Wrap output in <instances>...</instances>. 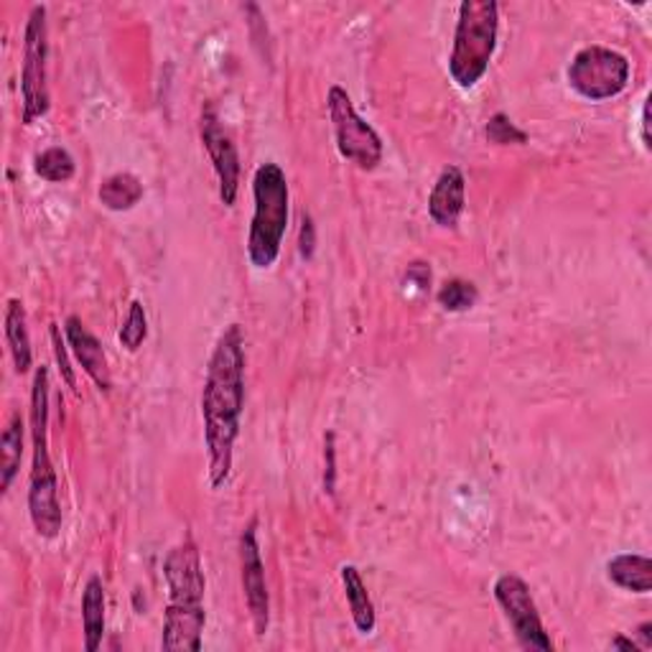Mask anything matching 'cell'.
<instances>
[{
    "label": "cell",
    "mask_w": 652,
    "mask_h": 652,
    "mask_svg": "<svg viewBox=\"0 0 652 652\" xmlns=\"http://www.w3.org/2000/svg\"><path fill=\"white\" fill-rule=\"evenodd\" d=\"M245 408V336L240 324H230L209 354L201 421L209 462V485L224 487L235 462V441Z\"/></svg>",
    "instance_id": "1"
},
{
    "label": "cell",
    "mask_w": 652,
    "mask_h": 652,
    "mask_svg": "<svg viewBox=\"0 0 652 652\" xmlns=\"http://www.w3.org/2000/svg\"><path fill=\"white\" fill-rule=\"evenodd\" d=\"M164 578L168 586V604L161 648L172 652H199L201 634L207 627V578L205 566H201V553L191 538L166 553Z\"/></svg>",
    "instance_id": "2"
},
{
    "label": "cell",
    "mask_w": 652,
    "mask_h": 652,
    "mask_svg": "<svg viewBox=\"0 0 652 652\" xmlns=\"http://www.w3.org/2000/svg\"><path fill=\"white\" fill-rule=\"evenodd\" d=\"M31 439H34V464L29 482V515L38 538L59 535L64 515L59 505V479H56L49 454V369L38 367L31 388Z\"/></svg>",
    "instance_id": "3"
},
{
    "label": "cell",
    "mask_w": 652,
    "mask_h": 652,
    "mask_svg": "<svg viewBox=\"0 0 652 652\" xmlns=\"http://www.w3.org/2000/svg\"><path fill=\"white\" fill-rule=\"evenodd\" d=\"M253 201L255 212L247 232V261L253 268L268 270L276 265L288 230V189L286 172L276 161H265L253 174Z\"/></svg>",
    "instance_id": "4"
},
{
    "label": "cell",
    "mask_w": 652,
    "mask_h": 652,
    "mask_svg": "<svg viewBox=\"0 0 652 652\" xmlns=\"http://www.w3.org/2000/svg\"><path fill=\"white\" fill-rule=\"evenodd\" d=\"M500 36V5L495 0H464L458 5L449 77L458 90H474L487 75Z\"/></svg>",
    "instance_id": "5"
},
{
    "label": "cell",
    "mask_w": 652,
    "mask_h": 652,
    "mask_svg": "<svg viewBox=\"0 0 652 652\" xmlns=\"http://www.w3.org/2000/svg\"><path fill=\"white\" fill-rule=\"evenodd\" d=\"M327 108L334 125V139L340 156L362 168V172H375L383 161V139L377 135L375 128L354 110L347 90L340 85L329 87Z\"/></svg>",
    "instance_id": "6"
},
{
    "label": "cell",
    "mask_w": 652,
    "mask_h": 652,
    "mask_svg": "<svg viewBox=\"0 0 652 652\" xmlns=\"http://www.w3.org/2000/svg\"><path fill=\"white\" fill-rule=\"evenodd\" d=\"M630 59L607 46H586L568 64V85L584 100L604 102L617 98L630 82Z\"/></svg>",
    "instance_id": "7"
},
{
    "label": "cell",
    "mask_w": 652,
    "mask_h": 652,
    "mask_svg": "<svg viewBox=\"0 0 652 652\" xmlns=\"http://www.w3.org/2000/svg\"><path fill=\"white\" fill-rule=\"evenodd\" d=\"M49 31H46V8L34 5L29 13L26 34H23V69H21V104L23 123L34 125L49 112Z\"/></svg>",
    "instance_id": "8"
},
{
    "label": "cell",
    "mask_w": 652,
    "mask_h": 652,
    "mask_svg": "<svg viewBox=\"0 0 652 652\" xmlns=\"http://www.w3.org/2000/svg\"><path fill=\"white\" fill-rule=\"evenodd\" d=\"M495 599L505 611L507 622H510L515 638H518L522 648L541 652L553 650V642L549 632H545L541 615H538L535 599L530 594L526 578H520L518 574H502L495 582Z\"/></svg>",
    "instance_id": "9"
},
{
    "label": "cell",
    "mask_w": 652,
    "mask_h": 652,
    "mask_svg": "<svg viewBox=\"0 0 652 652\" xmlns=\"http://www.w3.org/2000/svg\"><path fill=\"white\" fill-rule=\"evenodd\" d=\"M240 576H243L245 604L251 611L253 630L257 638H263L270 627V594L265 584V566L261 545H257V520L247 522L243 535H240Z\"/></svg>",
    "instance_id": "10"
},
{
    "label": "cell",
    "mask_w": 652,
    "mask_h": 652,
    "mask_svg": "<svg viewBox=\"0 0 652 652\" xmlns=\"http://www.w3.org/2000/svg\"><path fill=\"white\" fill-rule=\"evenodd\" d=\"M201 143L212 161L217 181H220V199L224 207H235L240 191V156L230 133L224 131L212 104L201 112Z\"/></svg>",
    "instance_id": "11"
},
{
    "label": "cell",
    "mask_w": 652,
    "mask_h": 652,
    "mask_svg": "<svg viewBox=\"0 0 652 652\" xmlns=\"http://www.w3.org/2000/svg\"><path fill=\"white\" fill-rule=\"evenodd\" d=\"M64 336H67V344L71 354H75V360L82 365L85 373L92 377V383L98 385L102 393H110L112 375L108 365V354H104L98 336L82 324L79 317H69L64 321Z\"/></svg>",
    "instance_id": "12"
},
{
    "label": "cell",
    "mask_w": 652,
    "mask_h": 652,
    "mask_svg": "<svg viewBox=\"0 0 652 652\" xmlns=\"http://www.w3.org/2000/svg\"><path fill=\"white\" fill-rule=\"evenodd\" d=\"M466 205V179L464 172L458 166H446L439 174L436 184H433L429 195V217L433 224L444 230H454L458 220H462Z\"/></svg>",
    "instance_id": "13"
},
{
    "label": "cell",
    "mask_w": 652,
    "mask_h": 652,
    "mask_svg": "<svg viewBox=\"0 0 652 652\" xmlns=\"http://www.w3.org/2000/svg\"><path fill=\"white\" fill-rule=\"evenodd\" d=\"M607 578L619 589L632 594H650L652 589V561L648 555L619 553L607 561Z\"/></svg>",
    "instance_id": "14"
},
{
    "label": "cell",
    "mask_w": 652,
    "mask_h": 652,
    "mask_svg": "<svg viewBox=\"0 0 652 652\" xmlns=\"http://www.w3.org/2000/svg\"><path fill=\"white\" fill-rule=\"evenodd\" d=\"M5 342L11 350L13 367L19 375H26L34 362V352H31V336L26 327V309L19 299H8L5 306Z\"/></svg>",
    "instance_id": "15"
},
{
    "label": "cell",
    "mask_w": 652,
    "mask_h": 652,
    "mask_svg": "<svg viewBox=\"0 0 652 652\" xmlns=\"http://www.w3.org/2000/svg\"><path fill=\"white\" fill-rule=\"evenodd\" d=\"M104 584L100 576H90L82 592V627H85V650H100L104 638Z\"/></svg>",
    "instance_id": "16"
},
{
    "label": "cell",
    "mask_w": 652,
    "mask_h": 652,
    "mask_svg": "<svg viewBox=\"0 0 652 652\" xmlns=\"http://www.w3.org/2000/svg\"><path fill=\"white\" fill-rule=\"evenodd\" d=\"M342 584H344V594H347V604H350L354 627H357L362 634H373L377 617H375L373 599H369V594H367V586H365V582H362L360 568L352 566V563L342 566Z\"/></svg>",
    "instance_id": "17"
},
{
    "label": "cell",
    "mask_w": 652,
    "mask_h": 652,
    "mask_svg": "<svg viewBox=\"0 0 652 652\" xmlns=\"http://www.w3.org/2000/svg\"><path fill=\"white\" fill-rule=\"evenodd\" d=\"M98 197L100 205L110 209V212H128V209H133L143 199V184L139 176L128 172L112 174L100 184Z\"/></svg>",
    "instance_id": "18"
},
{
    "label": "cell",
    "mask_w": 652,
    "mask_h": 652,
    "mask_svg": "<svg viewBox=\"0 0 652 652\" xmlns=\"http://www.w3.org/2000/svg\"><path fill=\"white\" fill-rule=\"evenodd\" d=\"M23 456V418L13 413L8 421L3 436H0V489L8 493L13 485L15 474L21 469Z\"/></svg>",
    "instance_id": "19"
},
{
    "label": "cell",
    "mask_w": 652,
    "mask_h": 652,
    "mask_svg": "<svg viewBox=\"0 0 652 652\" xmlns=\"http://www.w3.org/2000/svg\"><path fill=\"white\" fill-rule=\"evenodd\" d=\"M34 172H36V176H42L44 181L64 184V181L75 179L77 164L67 148L52 146V148L38 153L34 161Z\"/></svg>",
    "instance_id": "20"
},
{
    "label": "cell",
    "mask_w": 652,
    "mask_h": 652,
    "mask_svg": "<svg viewBox=\"0 0 652 652\" xmlns=\"http://www.w3.org/2000/svg\"><path fill=\"white\" fill-rule=\"evenodd\" d=\"M436 301L444 311L462 313V311H469L472 306L479 301V291H477V286L472 284V280L452 278V280H446V284L439 288Z\"/></svg>",
    "instance_id": "21"
},
{
    "label": "cell",
    "mask_w": 652,
    "mask_h": 652,
    "mask_svg": "<svg viewBox=\"0 0 652 652\" xmlns=\"http://www.w3.org/2000/svg\"><path fill=\"white\" fill-rule=\"evenodd\" d=\"M146 336H148L146 309H143V303L139 299H135L131 303V309H128V317L123 321V327H120L118 340L128 352H139L141 344L146 342Z\"/></svg>",
    "instance_id": "22"
},
{
    "label": "cell",
    "mask_w": 652,
    "mask_h": 652,
    "mask_svg": "<svg viewBox=\"0 0 652 652\" xmlns=\"http://www.w3.org/2000/svg\"><path fill=\"white\" fill-rule=\"evenodd\" d=\"M485 133L489 143H495V146H512V143L515 146H522V143H528V133L520 131L505 112H497V115L489 118Z\"/></svg>",
    "instance_id": "23"
},
{
    "label": "cell",
    "mask_w": 652,
    "mask_h": 652,
    "mask_svg": "<svg viewBox=\"0 0 652 652\" xmlns=\"http://www.w3.org/2000/svg\"><path fill=\"white\" fill-rule=\"evenodd\" d=\"M52 342H54V354H56V362H59V369H62L64 380H67V385L71 390H77L75 369H71L69 357H67V344L62 342V332H59V327H56V324H52Z\"/></svg>",
    "instance_id": "24"
},
{
    "label": "cell",
    "mask_w": 652,
    "mask_h": 652,
    "mask_svg": "<svg viewBox=\"0 0 652 652\" xmlns=\"http://www.w3.org/2000/svg\"><path fill=\"white\" fill-rule=\"evenodd\" d=\"M334 477H336V469H334V433H329V436H327V472H324V489L329 495H334Z\"/></svg>",
    "instance_id": "25"
},
{
    "label": "cell",
    "mask_w": 652,
    "mask_h": 652,
    "mask_svg": "<svg viewBox=\"0 0 652 652\" xmlns=\"http://www.w3.org/2000/svg\"><path fill=\"white\" fill-rule=\"evenodd\" d=\"M406 280H408V284H416L423 291V288L431 284V268H429V265H423V263H413L406 273Z\"/></svg>",
    "instance_id": "26"
},
{
    "label": "cell",
    "mask_w": 652,
    "mask_h": 652,
    "mask_svg": "<svg viewBox=\"0 0 652 652\" xmlns=\"http://www.w3.org/2000/svg\"><path fill=\"white\" fill-rule=\"evenodd\" d=\"M301 255L311 257L313 255V222L311 217H303V228H301Z\"/></svg>",
    "instance_id": "27"
},
{
    "label": "cell",
    "mask_w": 652,
    "mask_h": 652,
    "mask_svg": "<svg viewBox=\"0 0 652 652\" xmlns=\"http://www.w3.org/2000/svg\"><path fill=\"white\" fill-rule=\"evenodd\" d=\"M642 146L650 151V98L642 104Z\"/></svg>",
    "instance_id": "28"
},
{
    "label": "cell",
    "mask_w": 652,
    "mask_h": 652,
    "mask_svg": "<svg viewBox=\"0 0 652 652\" xmlns=\"http://www.w3.org/2000/svg\"><path fill=\"white\" fill-rule=\"evenodd\" d=\"M609 648H611V650H630V652H640V650H642V648L638 645V642L627 640L625 634H617V638L609 642Z\"/></svg>",
    "instance_id": "29"
},
{
    "label": "cell",
    "mask_w": 652,
    "mask_h": 652,
    "mask_svg": "<svg viewBox=\"0 0 652 652\" xmlns=\"http://www.w3.org/2000/svg\"><path fill=\"white\" fill-rule=\"evenodd\" d=\"M652 622H642L640 627H638V634H640V640H642V650H648V648H652Z\"/></svg>",
    "instance_id": "30"
}]
</instances>
